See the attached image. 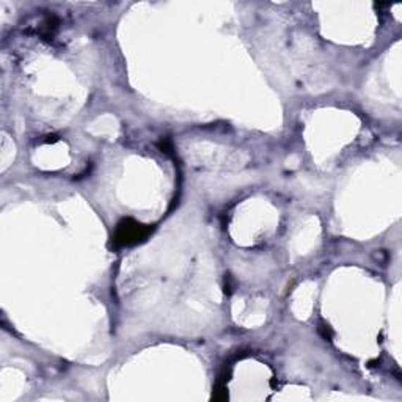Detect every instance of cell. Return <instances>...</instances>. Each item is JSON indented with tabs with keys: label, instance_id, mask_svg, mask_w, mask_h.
<instances>
[{
	"label": "cell",
	"instance_id": "1",
	"mask_svg": "<svg viewBox=\"0 0 402 402\" xmlns=\"http://www.w3.org/2000/svg\"><path fill=\"white\" fill-rule=\"evenodd\" d=\"M149 233V228L143 227L140 223H135L134 220L127 219V220H123L118 227L117 231V242L118 245H132V244H137L139 241H142L143 237Z\"/></svg>",
	"mask_w": 402,
	"mask_h": 402
}]
</instances>
